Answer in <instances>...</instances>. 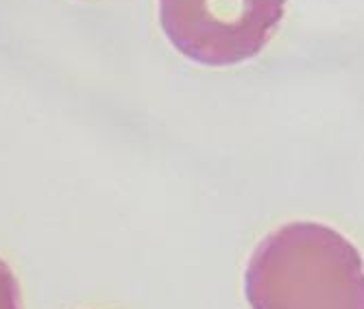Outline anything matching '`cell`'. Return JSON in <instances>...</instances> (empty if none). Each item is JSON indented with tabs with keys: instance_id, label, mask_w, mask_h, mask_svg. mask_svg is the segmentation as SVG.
Wrapping results in <instances>:
<instances>
[{
	"instance_id": "obj_1",
	"label": "cell",
	"mask_w": 364,
	"mask_h": 309,
	"mask_svg": "<svg viewBox=\"0 0 364 309\" xmlns=\"http://www.w3.org/2000/svg\"><path fill=\"white\" fill-rule=\"evenodd\" d=\"M245 296L251 309H364V259L318 222H290L255 246Z\"/></svg>"
},
{
	"instance_id": "obj_2",
	"label": "cell",
	"mask_w": 364,
	"mask_h": 309,
	"mask_svg": "<svg viewBox=\"0 0 364 309\" xmlns=\"http://www.w3.org/2000/svg\"><path fill=\"white\" fill-rule=\"evenodd\" d=\"M288 0H159L171 44L203 65H236L267 48Z\"/></svg>"
},
{
	"instance_id": "obj_3",
	"label": "cell",
	"mask_w": 364,
	"mask_h": 309,
	"mask_svg": "<svg viewBox=\"0 0 364 309\" xmlns=\"http://www.w3.org/2000/svg\"><path fill=\"white\" fill-rule=\"evenodd\" d=\"M0 309H22L20 286L3 259H0Z\"/></svg>"
}]
</instances>
